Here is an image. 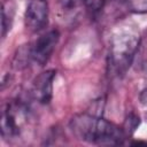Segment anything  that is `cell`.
Wrapping results in <instances>:
<instances>
[{
	"label": "cell",
	"instance_id": "12",
	"mask_svg": "<svg viewBox=\"0 0 147 147\" xmlns=\"http://www.w3.org/2000/svg\"><path fill=\"white\" fill-rule=\"evenodd\" d=\"M142 70H144V74L147 76V62L144 63V65H142Z\"/></svg>",
	"mask_w": 147,
	"mask_h": 147
},
{
	"label": "cell",
	"instance_id": "1",
	"mask_svg": "<svg viewBox=\"0 0 147 147\" xmlns=\"http://www.w3.org/2000/svg\"><path fill=\"white\" fill-rule=\"evenodd\" d=\"M139 46V37L131 33H121L111 39L109 51V69L113 75L122 76L132 63Z\"/></svg>",
	"mask_w": 147,
	"mask_h": 147
},
{
	"label": "cell",
	"instance_id": "6",
	"mask_svg": "<svg viewBox=\"0 0 147 147\" xmlns=\"http://www.w3.org/2000/svg\"><path fill=\"white\" fill-rule=\"evenodd\" d=\"M32 61V55H31V46L30 45H23L21 46L13 60V65L15 69H23L26 65H29V62Z\"/></svg>",
	"mask_w": 147,
	"mask_h": 147
},
{
	"label": "cell",
	"instance_id": "11",
	"mask_svg": "<svg viewBox=\"0 0 147 147\" xmlns=\"http://www.w3.org/2000/svg\"><path fill=\"white\" fill-rule=\"evenodd\" d=\"M139 99H140V102L142 105H147V88H144L140 94H139Z\"/></svg>",
	"mask_w": 147,
	"mask_h": 147
},
{
	"label": "cell",
	"instance_id": "8",
	"mask_svg": "<svg viewBox=\"0 0 147 147\" xmlns=\"http://www.w3.org/2000/svg\"><path fill=\"white\" fill-rule=\"evenodd\" d=\"M13 17V11L9 13V9L6 8V5H2V9H1V28H2V37L6 36L7 31L10 30L11 26V18Z\"/></svg>",
	"mask_w": 147,
	"mask_h": 147
},
{
	"label": "cell",
	"instance_id": "9",
	"mask_svg": "<svg viewBox=\"0 0 147 147\" xmlns=\"http://www.w3.org/2000/svg\"><path fill=\"white\" fill-rule=\"evenodd\" d=\"M127 8L134 13H147V0H125Z\"/></svg>",
	"mask_w": 147,
	"mask_h": 147
},
{
	"label": "cell",
	"instance_id": "5",
	"mask_svg": "<svg viewBox=\"0 0 147 147\" xmlns=\"http://www.w3.org/2000/svg\"><path fill=\"white\" fill-rule=\"evenodd\" d=\"M13 106H8L1 115V134L5 138H13L20 133V125L17 123V115Z\"/></svg>",
	"mask_w": 147,
	"mask_h": 147
},
{
	"label": "cell",
	"instance_id": "2",
	"mask_svg": "<svg viewBox=\"0 0 147 147\" xmlns=\"http://www.w3.org/2000/svg\"><path fill=\"white\" fill-rule=\"evenodd\" d=\"M59 38L60 33L56 30H51L40 36L31 46L32 61L38 65H44L54 52L55 46L59 42Z\"/></svg>",
	"mask_w": 147,
	"mask_h": 147
},
{
	"label": "cell",
	"instance_id": "13",
	"mask_svg": "<svg viewBox=\"0 0 147 147\" xmlns=\"http://www.w3.org/2000/svg\"><path fill=\"white\" fill-rule=\"evenodd\" d=\"M132 145H147V142H144V141H134V142H132Z\"/></svg>",
	"mask_w": 147,
	"mask_h": 147
},
{
	"label": "cell",
	"instance_id": "7",
	"mask_svg": "<svg viewBox=\"0 0 147 147\" xmlns=\"http://www.w3.org/2000/svg\"><path fill=\"white\" fill-rule=\"evenodd\" d=\"M139 124H140V117L138 115L131 113L125 117L122 129L126 136H131L136 131V129L139 126Z\"/></svg>",
	"mask_w": 147,
	"mask_h": 147
},
{
	"label": "cell",
	"instance_id": "4",
	"mask_svg": "<svg viewBox=\"0 0 147 147\" xmlns=\"http://www.w3.org/2000/svg\"><path fill=\"white\" fill-rule=\"evenodd\" d=\"M55 70H47L37 76L32 85V95L40 103H48L53 95V82L55 78Z\"/></svg>",
	"mask_w": 147,
	"mask_h": 147
},
{
	"label": "cell",
	"instance_id": "10",
	"mask_svg": "<svg viewBox=\"0 0 147 147\" xmlns=\"http://www.w3.org/2000/svg\"><path fill=\"white\" fill-rule=\"evenodd\" d=\"M86 0H60L61 6H62L63 10H65V11H71V10L77 9Z\"/></svg>",
	"mask_w": 147,
	"mask_h": 147
},
{
	"label": "cell",
	"instance_id": "3",
	"mask_svg": "<svg viewBox=\"0 0 147 147\" xmlns=\"http://www.w3.org/2000/svg\"><path fill=\"white\" fill-rule=\"evenodd\" d=\"M25 25L31 31H39L48 20V3L46 0H31L25 10Z\"/></svg>",
	"mask_w": 147,
	"mask_h": 147
}]
</instances>
